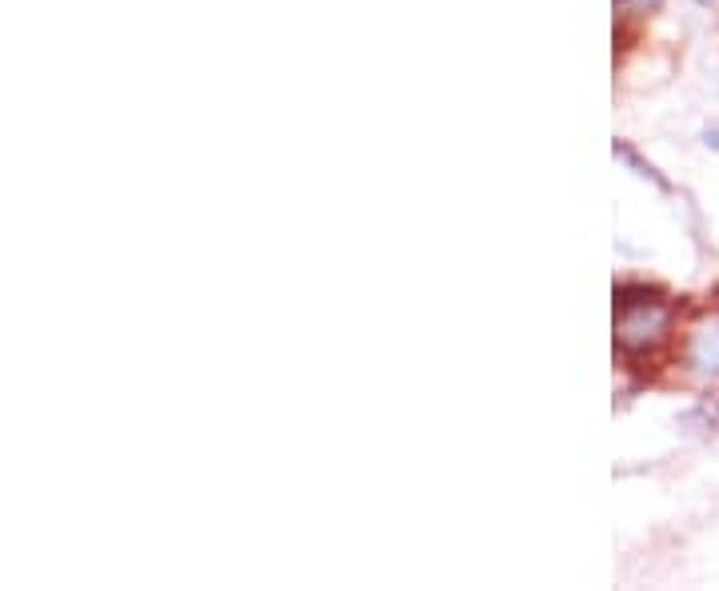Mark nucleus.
<instances>
[{
  "label": "nucleus",
  "mask_w": 719,
  "mask_h": 591,
  "mask_svg": "<svg viewBox=\"0 0 719 591\" xmlns=\"http://www.w3.org/2000/svg\"><path fill=\"white\" fill-rule=\"evenodd\" d=\"M668 308L663 304H643V308H623L620 321H615V339H620V352L632 356V352H648L656 348L663 336H668Z\"/></svg>",
  "instance_id": "obj_1"
},
{
  "label": "nucleus",
  "mask_w": 719,
  "mask_h": 591,
  "mask_svg": "<svg viewBox=\"0 0 719 591\" xmlns=\"http://www.w3.org/2000/svg\"><path fill=\"white\" fill-rule=\"evenodd\" d=\"M691 368L696 376H719V328H700L691 339Z\"/></svg>",
  "instance_id": "obj_2"
},
{
  "label": "nucleus",
  "mask_w": 719,
  "mask_h": 591,
  "mask_svg": "<svg viewBox=\"0 0 719 591\" xmlns=\"http://www.w3.org/2000/svg\"><path fill=\"white\" fill-rule=\"evenodd\" d=\"M643 304H663V292L648 288V284H620V288H615V312L643 308Z\"/></svg>",
  "instance_id": "obj_3"
},
{
  "label": "nucleus",
  "mask_w": 719,
  "mask_h": 591,
  "mask_svg": "<svg viewBox=\"0 0 719 591\" xmlns=\"http://www.w3.org/2000/svg\"><path fill=\"white\" fill-rule=\"evenodd\" d=\"M683 424H688V427H696V424L719 427V404H716V400H703L700 407H691L688 416H683Z\"/></svg>",
  "instance_id": "obj_4"
},
{
  "label": "nucleus",
  "mask_w": 719,
  "mask_h": 591,
  "mask_svg": "<svg viewBox=\"0 0 719 591\" xmlns=\"http://www.w3.org/2000/svg\"><path fill=\"white\" fill-rule=\"evenodd\" d=\"M615 156H620V160H628V165H632V168H636V173H640V176H648V180H656V185H660V188H668V180H663V176L656 173V168H651V165H643L640 156H636V152H632V148H628V145H615Z\"/></svg>",
  "instance_id": "obj_5"
},
{
  "label": "nucleus",
  "mask_w": 719,
  "mask_h": 591,
  "mask_svg": "<svg viewBox=\"0 0 719 591\" xmlns=\"http://www.w3.org/2000/svg\"><path fill=\"white\" fill-rule=\"evenodd\" d=\"M708 145H716V148H719V132H708Z\"/></svg>",
  "instance_id": "obj_6"
}]
</instances>
